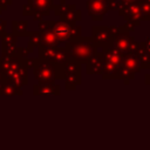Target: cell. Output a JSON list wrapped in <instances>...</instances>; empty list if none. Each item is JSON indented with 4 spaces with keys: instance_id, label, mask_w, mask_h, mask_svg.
<instances>
[{
    "instance_id": "cell-3",
    "label": "cell",
    "mask_w": 150,
    "mask_h": 150,
    "mask_svg": "<svg viewBox=\"0 0 150 150\" xmlns=\"http://www.w3.org/2000/svg\"><path fill=\"white\" fill-rule=\"evenodd\" d=\"M53 32H54L57 41H64L70 35V27H69L68 23H66L63 21H60V22H56V23L54 22Z\"/></svg>"
},
{
    "instance_id": "cell-8",
    "label": "cell",
    "mask_w": 150,
    "mask_h": 150,
    "mask_svg": "<svg viewBox=\"0 0 150 150\" xmlns=\"http://www.w3.org/2000/svg\"><path fill=\"white\" fill-rule=\"evenodd\" d=\"M18 38L12 33H6L1 36V45H16Z\"/></svg>"
},
{
    "instance_id": "cell-9",
    "label": "cell",
    "mask_w": 150,
    "mask_h": 150,
    "mask_svg": "<svg viewBox=\"0 0 150 150\" xmlns=\"http://www.w3.org/2000/svg\"><path fill=\"white\" fill-rule=\"evenodd\" d=\"M22 14L23 15H26V16H33V14H34V11L32 9V7L27 4V5H23L22 6Z\"/></svg>"
},
{
    "instance_id": "cell-1",
    "label": "cell",
    "mask_w": 150,
    "mask_h": 150,
    "mask_svg": "<svg viewBox=\"0 0 150 150\" xmlns=\"http://www.w3.org/2000/svg\"><path fill=\"white\" fill-rule=\"evenodd\" d=\"M33 70L35 79L41 83H49L56 77L57 66L45 59H33Z\"/></svg>"
},
{
    "instance_id": "cell-5",
    "label": "cell",
    "mask_w": 150,
    "mask_h": 150,
    "mask_svg": "<svg viewBox=\"0 0 150 150\" xmlns=\"http://www.w3.org/2000/svg\"><path fill=\"white\" fill-rule=\"evenodd\" d=\"M56 90H57V87H54L49 83H40L34 87L35 94H49V93H54Z\"/></svg>"
},
{
    "instance_id": "cell-13",
    "label": "cell",
    "mask_w": 150,
    "mask_h": 150,
    "mask_svg": "<svg viewBox=\"0 0 150 150\" xmlns=\"http://www.w3.org/2000/svg\"><path fill=\"white\" fill-rule=\"evenodd\" d=\"M6 83V76L0 71V88Z\"/></svg>"
},
{
    "instance_id": "cell-15",
    "label": "cell",
    "mask_w": 150,
    "mask_h": 150,
    "mask_svg": "<svg viewBox=\"0 0 150 150\" xmlns=\"http://www.w3.org/2000/svg\"><path fill=\"white\" fill-rule=\"evenodd\" d=\"M0 14H1V12H0Z\"/></svg>"
},
{
    "instance_id": "cell-4",
    "label": "cell",
    "mask_w": 150,
    "mask_h": 150,
    "mask_svg": "<svg viewBox=\"0 0 150 150\" xmlns=\"http://www.w3.org/2000/svg\"><path fill=\"white\" fill-rule=\"evenodd\" d=\"M28 21L27 20H13L12 21V34L16 38L19 36H27Z\"/></svg>"
},
{
    "instance_id": "cell-10",
    "label": "cell",
    "mask_w": 150,
    "mask_h": 150,
    "mask_svg": "<svg viewBox=\"0 0 150 150\" xmlns=\"http://www.w3.org/2000/svg\"><path fill=\"white\" fill-rule=\"evenodd\" d=\"M28 54H29V52H28L27 47H23V48L19 47V48H18V56H20V57L25 59V57H27V56H28Z\"/></svg>"
},
{
    "instance_id": "cell-11",
    "label": "cell",
    "mask_w": 150,
    "mask_h": 150,
    "mask_svg": "<svg viewBox=\"0 0 150 150\" xmlns=\"http://www.w3.org/2000/svg\"><path fill=\"white\" fill-rule=\"evenodd\" d=\"M12 2H13L12 0H0V12L2 13L4 11H6L7 7L12 5Z\"/></svg>"
},
{
    "instance_id": "cell-12",
    "label": "cell",
    "mask_w": 150,
    "mask_h": 150,
    "mask_svg": "<svg viewBox=\"0 0 150 150\" xmlns=\"http://www.w3.org/2000/svg\"><path fill=\"white\" fill-rule=\"evenodd\" d=\"M6 26H7V21L0 18V38L7 33L6 32Z\"/></svg>"
},
{
    "instance_id": "cell-14",
    "label": "cell",
    "mask_w": 150,
    "mask_h": 150,
    "mask_svg": "<svg viewBox=\"0 0 150 150\" xmlns=\"http://www.w3.org/2000/svg\"><path fill=\"white\" fill-rule=\"evenodd\" d=\"M148 48H149V50H150V41H149V43H148Z\"/></svg>"
},
{
    "instance_id": "cell-7",
    "label": "cell",
    "mask_w": 150,
    "mask_h": 150,
    "mask_svg": "<svg viewBox=\"0 0 150 150\" xmlns=\"http://www.w3.org/2000/svg\"><path fill=\"white\" fill-rule=\"evenodd\" d=\"M2 94H5V95H14V94H21V90L20 89H18V88H14L12 84H9V83H5L1 88H0V95H2Z\"/></svg>"
},
{
    "instance_id": "cell-6",
    "label": "cell",
    "mask_w": 150,
    "mask_h": 150,
    "mask_svg": "<svg viewBox=\"0 0 150 150\" xmlns=\"http://www.w3.org/2000/svg\"><path fill=\"white\" fill-rule=\"evenodd\" d=\"M18 48L16 45H1V56H16Z\"/></svg>"
},
{
    "instance_id": "cell-2",
    "label": "cell",
    "mask_w": 150,
    "mask_h": 150,
    "mask_svg": "<svg viewBox=\"0 0 150 150\" xmlns=\"http://www.w3.org/2000/svg\"><path fill=\"white\" fill-rule=\"evenodd\" d=\"M27 81H28V73H27V69L25 67H21L18 71H15L14 74L6 77V82L12 84L14 88H18V89L21 86L27 84Z\"/></svg>"
}]
</instances>
